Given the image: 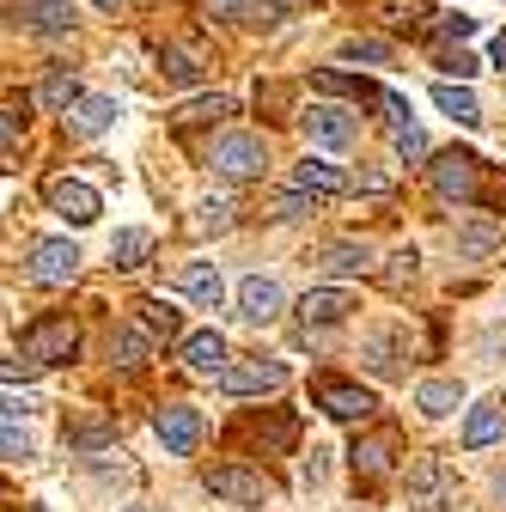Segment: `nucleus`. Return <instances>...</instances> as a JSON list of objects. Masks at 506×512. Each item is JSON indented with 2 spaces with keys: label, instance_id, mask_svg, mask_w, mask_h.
<instances>
[{
  "label": "nucleus",
  "instance_id": "f257e3e1",
  "mask_svg": "<svg viewBox=\"0 0 506 512\" xmlns=\"http://www.w3.org/2000/svg\"><path fill=\"white\" fill-rule=\"evenodd\" d=\"M220 391L226 397H269V391H287V360H238V366H220Z\"/></svg>",
  "mask_w": 506,
  "mask_h": 512
},
{
  "label": "nucleus",
  "instance_id": "f03ea898",
  "mask_svg": "<svg viewBox=\"0 0 506 512\" xmlns=\"http://www.w3.org/2000/svg\"><path fill=\"white\" fill-rule=\"evenodd\" d=\"M19 342H25V354L43 360V366H68V360L80 354V330L68 324V317H37Z\"/></svg>",
  "mask_w": 506,
  "mask_h": 512
},
{
  "label": "nucleus",
  "instance_id": "7ed1b4c3",
  "mask_svg": "<svg viewBox=\"0 0 506 512\" xmlns=\"http://www.w3.org/2000/svg\"><path fill=\"white\" fill-rule=\"evenodd\" d=\"M208 165H214L220 177L244 183V177H257V171L269 165V147H263V135H220L214 153H208Z\"/></svg>",
  "mask_w": 506,
  "mask_h": 512
},
{
  "label": "nucleus",
  "instance_id": "20e7f679",
  "mask_svg": "<svg viewBox=\"0 0 506 512\" xmlns=\"http://www.w3.org/2000/svg\"><path fill=\"white\" fill-rule=\"evenodd\" d=\"M202 482H208V494L238 500V506H263V500H275V482H269L263 470H244V464H214Z\"/></svg>",
  "mask_w": 506,
  "mask_h": 512
},
{
  "label": "nucleus",
  "instance_id": "39448f33",
  "mask_svg": "<svg viewBox=\"0 0 506 512\" xmlns=\"http://www.w3.org/2000/svg\"><path fill=\"white\" fill-rule=\"evenodd\" d=\"M43 202H49L61 220H74V226H92V220L104 214L98 189H92V183H80V177H49V183H43Z\"/></svg>",
  "mask_w": 506,
  "mask_h": 512
},
{
  "label": "nucleus",
  "instance_id": "423d86ee",
  "mask_svg": "<svg viewBox=\"0 0 506 512\" xmlns=\"http://www.w3.org/2000/svg\"><path fill=\"white\" fill-rule=\"evenodd\" d=\"M25 275H31L37 287H68V281L80 275V250H74L68 238H43V244H31Z\"/></svg>",
  "mask_w": 506,
  "mask_h": 512
},
{
  "label": "nucleus",
  "instance_id": "0eeeda50",
  "mask_svg": "<svg viewBox=\"0 0 506 512\" xmlns=\"http://www.w3.org/2000/svg\"><path fill=\"white\" fill-rule=\"evenodd\" d=\"M153 433H159V445L171 458H189L202 445V409H189V403H165L159 415H153Z\"/></svg>",
  "mask_w": 506,
  "mask_h": 512
},
{
  "label": "nucleus",
  "instance_id": "6e6552de",
  "mask_svg": "<svg viewBox=\"0 0 506 512\" xmlns=\"http://www.w3.org/2000/svg\"><path fill=\"white\" fill-rule=\"evenodd\" d=\"M318 409L336 415V421H366L378 409V397L366 384H342V378H318Z\"/></svg>",
  "mask_w": 506,
  "mask_h": 512
},
{
  "label": "nucleus",
  "instance_id": "1a4fd4ad",
  "mask_svg": "<svg viewBox=\"0 0 506 512\" xmlns=\"http://www.w3.org/2000/svg\"><path fill=\"white\" fill-rule=\"evenodd\" d=\"M433 189L446 202H476V153H439L433 159Z\"/></svg>",
  "mask_w": 506,
  "mask_h": 512
},
{
  "label": "nucleus",
  "instance_id": "9d476101",
  "mask_svg": "<svg viewBox=\"0 0 506 512\" xmlns=\"http://www.w3.org/2000/svg\"><path fill=\"white\" fill-rule=\"evenodd\" d=\"M238 311L250 317V324H269V317H281V281L244 275V281H238Z\"/></svg>",
  "mask_w": 506,
  "mask_h": 512
},
{
  "label": "nucleus",
  "instance_id": "9b49d317",
  "mask_svg": "<svg viewBox=\"0 0 506 512\" xmlns=\"http://www.w3.org/2000/svg\"><path fill=\"white\" fill-rule=\"evenodd\" d=\"M391 458H397V433H391V427H378V433L354 439V452H348L354 476H385V470H391Z\"/></svg>",
  "mask_w": 506,
  "mask_h": 512
},
{
  "label": "nucleus",
  "instance_id": "f8f14e48",
  "mask_svg": "<svg viewBox=\"0 0 506 512\" xmlns=\"http://www.w3.org/2000/svg\"><path fill=\"white\" fill-rule=\"evenodd\" d=\"M293 183L311 189V196H348V189H354V177L342 165H330V159H299L293 165Z\"/></svg>",
  "mask_w": 506,
  "mask_h": 512
},
{
  "label": "nucleus",
  "instance_id": "ddd939ff",
  "mask_svg": "<svg viewBox=\"0 0 506 512\" xmlns=\"http://www.w3.org/2000/svg\"><path fill=\"white\" fill-rule=\"evenodd\" d=\"M305 135L318 141V147H348V141H354V122H348V110H336V104H311V110H305Z\"/></svg>",
  "mask_w": 506,
  "mask_h": 512
},
{
  "label": "nucleus",
  "instance_id": "4468645a",
  "mask_svg": "<svg viewBox=\"0 0 506 512\" xmlns=\"http://www.w3.org/2000/svg\"><path fill=\"white\" fill-rule=\"evenodd\" d=\"M446 488H452V476H446V464H439V458H415L409 464V500L415 506H439V500H446Z\"/></svg>",
  "mask_w": 506,
  "mask_h": 512
},
{
  "label": "nucleus",
  "instance_id": "2eb2a0df",
  "mask_svg": "<svg viewBox=\"0 0 506 512\" xmlns=\"http://www.w3.org/2000/svg\"><path fill=\"white\" fill-rule=\"evenodd\" d=\"M177 293H183V299H196V305H208V311H214V305L226 299V281H220V269H214V263H189V269L177 275Z\"/></svg>",
  "mask_w": 506,
  "mask_h": 512
},
{
  "label": "nucleus",
  "instance_id": "dca6fc26",
  "mask_svg": "<svg viewBox=\"0 0 506 512\" xmlns=\"http://www.w3.org/2000/svg\"><path fill=\"white\" fill-rule=\"evenodd\" d=\"M177 354H183L189 372H220V366H226V336H220V330H196V336H183Z\"/></svg>",
  "mask_w": 506,
  "mask_h": 512
},
{
  "label": "nucleus",
  "instance_id": "f3484780",
  "mask_svg": "<svg viewBox=\"0 0 506 512\" xmlns=\"http://www.w3.org/2000/svg\"><path fill=\"white\" fill-rule=\"evenodd\" d=\"M348 311H354V299H348L342 287H318V293H305V299H299L305 330H311V324H342Z\"/></svg>",
  "mask_w": 506,
  "mask_h": 512
},
{
  "label": "nucleus",
  "instance_id": "a211bd4d",
  "mask_svg": "<svg viewBox=\"0 0 506 512\" xmlns=\"http://www.w3.org/2000/svg\"><path fill=\"white\" fill-rule=\"evenodd\" d=\"M500 439H506V409L500 403H476L470 421H464V445L482 452V445H500Z\"/></svg>",
  "mask_w": 506,
  "mask_h": 512
},
{
  "label": "nucleus",
  "instance_id": "6ab92c4d",
  "mask_svg": "<svg viewBox=\"0 0 506 512\" xmlns=\"http://www.w3.org/2000/svg\"><path fill=\"white\" fill-rule=\"evenodd\" d=\"M61 439H68L74 452H98V445H110V439H116V421H110V415H80V421L61 427Z\"/></svg>",
  "mask_w": 506,
  "mask_h": 512
},
{
  "label": "nucleus",
  "instance_id": "aec40b11",
  "mask_svg": "<svg viewBox=\"0 0 506 512\" xmlns=\"http://www.w3.org/2000/svg\"><path fill=\"white\" fill-rule=\"evenodd\" d=\"M500 238H506V226H500L494 214H476V220L458 226V250H464V256H488Z\"/></svg>",
  "mask_w": 506,
  "mask_h": 512
},
{
  "label": "nucleus",
  "instance_id": "412c9836",
  "mask_svg": "<svg viewBox=\"0 0 506 512\" xmlns=\"http://www.w3.org/2000/svg\"><path fill=\"white\" fill-rule=\"evenodd\" d=\"M433 104L446 110V116H458L464 128H476V122H482V104H476V92H470V86H452V80H439V86H433Z\"/></svg>",
  "mask_w": 506,
  "mask_h": 512
},
{
  "label": "nucleus",
  "instance_id": "4be33fe9",
  "mask_svg": "<svg viewBox=\"0 0 506 512\" xmlns=\"http://www.w3.org/2000/svg\"><path fill=\"white\" fill-rule=\"evenodd\" d=\"M324 269L330 275H366L372 269V250L354 244V238H336V244H324Z\"/></svg>",
  "mask_w": 506,
  "mask_h": 512
},
{
  "label": "nucleus",
  "instance_id": "5701e85b",
  "mask_svg": "<svg viewBox=\"0 0 506 512\" xmlns=\"http://www.w3.org/2000/svg\"><path fill=\"white\" fill-rule=\"evenodd\" d=\"M68 116H74V128H80V135H104V128H110L122 110H116V98H86V92H80V104H74Z\"/></svg>",
  "mask_w": 506,
  "mask_h": 512
},
{
  "label": "nucleus",
  "instance_id": "b1692460",
  "mask_svg": "<svg viewBox=\"0 0 506 512\" xmlns=\"http://www.w3.org/2000/svg\"><path fill=\"white\" fill-rule=\"evenodd\" d=\"M110 354H116L122 366H141V360L153 354V330H147V324H122V330L110 336Z\"/></svg>",
  "mask_w": 506,
  "mask_h": 512
},
{
  "label": "nucleus",
  "instance_id": "393cba45",
  "mask_svg": "<svg viewBox=\"0 0 506 512\" xmlns=\"http://www.w3.org/2000/svg\"><path fill=\"white\" fill-rule=\"evenodd\" d=\"M147 256H153V232H141V226L116 232V244H110V263H116V269H141Z\"/></svg>",
  "mask_w": 506,
  "mask_h": 512
},
{
  "label": "nucleus",
  "instance_id": "a878e982",
  "mask_svg": "<svg viewBox=\"0 0 506 512\" xmlns=\"http://www.w3.org/2000/svg\"><path fill=\"white\" fill-rule=\"evenodd\" d=\"M25 13L37 31H68L74 25V0H25Z\"/></svg>",
  "mask_w": 506,
  "mask_h": 512
},
{
  "label": "nucleus",
  "instance_id": "bb28decb",
  "mask_svg": "<svg viewBox=\"0 0 506 512\" xmlns=\"http://www.w3.org/2000/svg\"><path fill=\"white\" fill-rule=\"evenodd\" d=\"M415 403H421V415H452L458 409V384L452 378H427L415 391Z\"/></svg>",
  "mask_w": 506,
  "mask_h": 512
},
{
  "label": "nucleus",
  "instance_id": "cd10ccee",
  "mask_svg": "<svg viewBox=\"0 0 506 512\" xmlns=\"http://www.w3.org/2000/svg\"><path fill=\"white\" fill-rule=\"evenodd\" d=\"M214 116H232V98H226V92H214V98H196V104H183L171 122H177V128H202V122H214Z\"/></svg>",
  "mask_w": 506,
  "mask_h": 512
},
{
  "label": "nucleus",
  "instance_id": "c85d7f7f",
  "mask_svg": "<svg viewBox=\"0 0 506 512\" xmlns=\"http://www.w3.org/2000/svg\"><path fill=\"white\" fill-rule=\"evenodd\" d=\"M232 214H238L232 202H208V208H196V214H189V226H183V232H189V238H208V232H226V226H232Z\"/></svg>",
  "mask_w": 506,
  "mask_h": 512
},
{
  "label": "nucleus",
  "instance_id": "c756f323",
  "mask_svg": "<svg viewBox=\"0 0 506 512\" xmlns=\"http://www.w3.org/2000/svg\"><path fill=\"white\" fill-rule=\"evenodd\" d=\"M37 98H43V110H74V104H80V80H74V74H49Z\"/></svg>",
  "mask_w": 506,
  "mask_h": 512
},
{
  "label": "nucleus",
  "instance_id": "7c9ffc66",
  "mask_svg": "<svg viewBox=\"0 0 506 512\" xmlns=\"http://www.w3.org/2000/svg\"><path fill=\"white\" fill-rule=\"evenodd\" d=\"M135 311H141V324H147L153 336H177V311H171L165 299H141Z\"/></svg>",
  "mask_w": 506,
  "mask_h": 512
},
{
  "label": "nucleus",
  "instance_id": "2f4dec72",
  "mask_svg": "<svg viewBox=\"0 0 506 512\" xmlns=\"http://www.w3.org/2000/svg\"><path fill=\"white\" fill-rule=\"evenodd\" d=\"M311 86H318V92H330V98H378L372 86H360V80H348V74H318V80H311Z\"/></svg>",
  "mask_w": 506,
  "mask_h": 512
},
{
  "label": "nucleus",
  "instance_id": "473e14b6",
  "mask_svg": "<svg viewBox=\"0 0 506 512\" xmlns=\"http://www.w3.org/2000/svg\"><path fill=\"white\" fill-rule=\"evenodd\" d=\"M165 74H171V80H196V74H202V49H183V43L165 49Z\"/></svg>",
  "mask_w": 506,
  "mask_h": 512
},
{
  "label": "nucleus",
  "instance_id": "72a5a7b5",
  "mask_svg": "<svg viewBox=\"0 0 506 512\" xmlns=\"http://www.w3.org/2000/svg\"><path fill=\"white\" fill-rule=\"evenodd\" d=\"M391 141H397V159H403V165H421V159H427V135H421L415 122H409V128H391Z\"/></svg>",
  "mask_w": 506,
  "mask_h": 512
},
{
  "label": "nucleus",
  "instance_id": "f704fd0d",
  "mask_svg": "<svg viewBox=\"0 0 506 512\" xmlns=\"http://www.w3.org/2000/svg\"><path fill=\"white\" fill-rule=\"evenodd\" d=\"M342 55H348V61H391V43H378V37H348Z\"/></svg>",
  "mask_w": 506,
  "mask_h": 512
},
{
  "label": "nucleus",
  "instance_id": "c9c22d12",
  "mask_svg": "<svg viewBox=\"0 0 506 512\" xmlns=\"http://www.w3.org/2000/svg\"><path fill=\"white\" fill-rule=\"evenodd\" d=\"M37 372H43V360H31V354L25 360H0V384H31Z\"/></svg>",
  "mask_w": 506,
  "mask_h": 512
},
{
  "label": "nucleus",
  "instance_id": "e433bc0d",
  "mask_svg": "<svg viewBox=\"0 0 506 512\" xmlns=\"http://www.w3.org/2000/svg\"><path fill=\"white\" fill-rule=\"evenodd\" d=\"M0 458H31V439L19 427H0Z\"/></svg>",
  "mask_w": 506,
  "mask_h": 512
},
{
  "label": "nucleus",
  "instance_id": "4c0bfd02",
  "mask_svg": "<svg viewBox=\"0 0 506 512\" xmlns=\"http://www.w3.org/2000/svg\"><path fill=\"white\" fill-rule=\"evenodd\" d=\"M409 275H415V250H397V256H391V269H385V287H403Z\"/></svg>",
  "mask_w": 506,
  "mask_h": 512
},
{
  "label": "nucleus",
  "instance_id": "58836bf2",
  "mask_svg": "<svg viewBox=\"0 0 506 512\" xmlns=\"http://www.w3.org/2000/svg\"><path fill=\"white\" fill-rule=\"evenodd\" d=\"M330 452H324V445H311V458H305V482L311 488H324V476H330V464H324Z\"/></svg>",
  "mask_w": 506,
  "mask_h": 512
},
{
  "label": "nucleus",
  "instance_id": "ea45409f",
  "mask_svg": "<svg viewBox=\"0 0 506 512\" xmlns=\"http://www.w3.org/2000/svg\"><path fill=\"white\" fill-rule=\"evenodd\" d=\"M439 31H446V37H470L476 19H464V13H439Z\"/></svg>",
  "mask_w": 506,
  "mask_h": 512
},
{
  "label": "nucleus",
  "instance_id": "a19ab883",
  "mask_svg": "<svg viewBox=\"0 0 506 512\" xmlns=\"http://www.w3.org/2000/svg\"><path fill=\"white\" fill-rule=\"evenodd\" d=\"M439 68H446V74H458V80H470V74H476V55H464V49H458V55H446V61H439Z\"/></svg>",
  "mask_w": 506,
  "mask_h": 512
},
{
  "label": "nucleus",
  "instance_id": "79ce46f5",
  "mask_svg": "<svg viewBox=\"0 0 506 512\" xmlns=\"http://www.w3.org/2000/svg\"><path fill=\"white\" fill-rule=\"evenodd\" d=\"M19 141V116H7V110H0V153H7Z\"/></svg>",
  "mask_w": 506,
  "mask_h": 512
},
{
  "label": "nucleus",
  "instance_id": "37998d69",
  "mask_svg": "<svg viewBox=\"0 0 506 512\" xmlns=\"http://www.w3.org/2000/svg\"><path fill=\"white\" fill-rule=\"evenodd\" d=\"M494 61H500V68H506V37H494Z\"/></svg>",
  "mask_w": 506,
  "mask_h": 512
},
{
  "label": "nucleus",
  "instance_id": "c03bdc74",
  "mask_svg": "<svg viewBox=\"0 0 506 512\" xmlns=\"http://www.w3.org/2000/svg\"><path fill=\"white\" fill-rule=\"evenodd\" d=\"M98 7H104V13H116V7H122V0H98Z\"/></svg>",
  "mask_w": 506,
  "mask_h": 512
},
{
  "label": "nucleus",
  "instance_id": "a18cd8bd",
  "mask_svg": "<svg viewBox=\"0 0 506 512\" xmlns=\"http://www.w3.org/2000/svg\"><path fill=\"white\" fill-rule=\"evenodd\" d=\"M129 512H159V506H129Z\"/></svg>",
  "mask_w": 506,
  "mask_h": 512
},
{
  "label": "nucleus",
  "instance_id": "49530a36",
  "mask_svg": "<svg viewBox=\"0 0 506 512\" xmlns=\"http://www.w3.org/2000/svg\"><path fill=\"white\" fill-rule=\"evenodd\" d=\"M31 512H49V506H31Z\"/></svg>",
  "mask_w": 506,
  "mask_h": 512
},
{
  "label": "nucleus",
  "instance_id": "de8ad7c7",
  "mask_svg": "<svg viewBox=\"0 0 506 512\" xmlns=\"http://www.w3.org/2000/svg\"><path fill=\"white\" fill-rule=\"evenodd\" d=\"M0 7H7V0H0Z\"/></svg>",
  "mask_w": 506,
  "mask_h": 512
}]
</instances>
